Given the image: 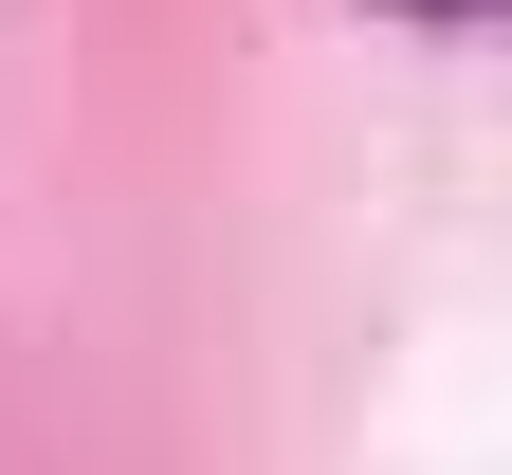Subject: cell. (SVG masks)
I'll return each mask as SVG.
<instances>
[{
  "label": "cell",
  "mask_w": 512,
  "mask_h": 475,
  "mask_svg": "<svg viewBox=\"0 0 512 475\" xmlns=\"http://www.w3.org/2000/svg\"><path fill=\"white\" fill-rule=\"evenodd\" d=\"M403 19H476V0H403Z\"/></svg>",
  "instance_id": "obj_1"
}]
</instances>
